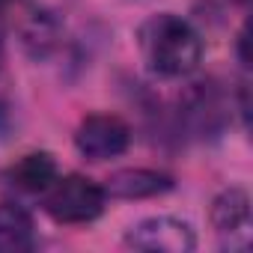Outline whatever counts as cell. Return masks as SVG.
Listing matches in <instances>:
<instances>
[{
  "instance_id": "1",
  "label": "cell",
  "mask_w": 253,
  "mask_h": 253,
  "mask_svg": "<svg viewBox=\"0 0 253 253\" xmlns=\"http://www.w3.org/2000/svg\"><path fill=\"white\" fill-rule=\"evenodd\" d=\"M137 48L146 69L158 78H188L203 60L200 33L173 12L146 18L137 30Z\"/></svg>"
},
{
  "instance_id": "2",
  "label": "cell",
  "mask_w": 253,
  "mask_h": 253,
  "mask_svg": "<svg viewBox=\"0 0 253 253\" xmlns=\"http://www.w3.org/2000/svg\"><path fill=\"white\" fill-rule=\"evenodd\" d=\"M104 188L78 173L54 179L45 188V211L57 223H89L104 211Z\"/></svg>"
},
{
  "instance_id": "3",
  "label": "cell",
  "mask_w": 253,
  "mask_h": 253,
  "mask_svg": "<svg viewBox=\"0 0 253 253\" xmlns=\"http://www.w3.org/2000/svg\"><path fill=\"white\" fill-rule=\"evenodd\" d=\"M211 226L223 250H247L253 238L250 197L244 188H226L211 203Z\"/></svg>"
},
{
  "instance_id": "4",
  "label": "cell",
  "mask_w": 253,
  "mask_h": 253,
  "mask_svg": "<svg viewBox=\"0 0 253 253\" xmlns=\"http://www.w3.org/2000/svg\"><path fill=\"white\" fill-rule=\"evenodd\" d=\"M128 143H131V128L119 116H110V113L86 116L75 131V146L89 161L116 158L128 149Z\"/></svg>"
},
{
  "instance_id": "5",
  "label": "cell",
  "mask_w": 253,
  "mask_h": 253,
  "mask_svg": "<svg viewBox=\"0 0 253 253\" xmlns=\"http://www.w3.org/2000/svg\"><path fill=\"white\" fill-rule=\"evenodd\" d=\"M125 244L134 250H158V253H188L197 247V235L191 229L188 220L179 217H146L137 226L128 229L125 235Z\"/></svg>"
},
{
  "instance_id": "6",
  "label": "cell",
  "mask_w": 253,
  "mask_h": 253,
  "mask_svg": "<svg viewBox=\"0 0 253 253\" xmlns=\"http://www.w3.org/2000/svg\"><path fill=\"white\" fill-rule=\"evenodd\" d=\"M223 98H220V89L214 84H197L185 104H182V122L188 125V131L194 137H209V134H217L223 128Z\"/></svg>"
},
{
  "instance_id": "7",
  "label": "cell",
  "mask_w": 253,
  "mask_h": 253,
  "mask_svg": "<svg viewBox=\"0 0 253 253\" xmlns=\"http://www.w3.org/2000/svg\"><path fill=\"white\" fill-rule=\"evenodd\" d=\"M170 188H173V179L167 173L134 167V170H119V173H113L107 179V185H104V194L107 197H116V200H146V197L167 194Z\"/></svg>"
},
{
  "instance_id": "8",
  "label": "cell",
  "mask_w": 253,
  "mask_h": 253,
  "mask_svg": "<svg viewBox=\"0 0 253 253\" xmlns=\"http://www.w3.org/2000/svg\"><path fill=\"white\" fill-rule=\"evenodd\" d=\"M36 244V226L18 203H0V253H24Z\"/></svg>"
},
{
  "instance_id": "9",
  "label": "cell",
  "mask_w": 253,
  "mask_h": 253,
  "mask_svg": "<svg viewBox=\"0 0 253 253\" xmlns=\"http://www.w3.org/2000/svg\"><path fill=\"white\" fill-rule=\"evenodd\" d=\"M54 179H57V161L48 152H30L9 167V182L30 194H42Z\"/></svg>"
},
{
  "instance_id": "10",
  "label": "cell",
  "mask_w": 253,
  "mask_h": 253,
  "mask_svg": "<svg viewBox=\"0 0 253 253\" xmlns=\"http://www.w3.org/2000/svg\"><path fill=\"white\" fill-rule=\"evenodd\" d=\"M21 36H24V45H27L30 54L45 57L60 39V24H57V18L51 12H30Z\"/></svg>"
},
{
  "instance_id": "11",
  "label": "cell",
  "mask_w": 253,
  "mask_h": 253,
  "mask_svg": "<svg viewBox=\"0 0 253 253\" xmlns=\"http://www.w3.org/2000/svg\"><path fill=\"white\" fill-rule=\"evenodd\" d=\"M0 63H3V27H0Z\"/></svg>"
},
{
  "instance_id": "12",
  "label": "cell",
  "mask_w": 253,
  "mask_h": 253,
  "mask_svg": "<svg viewBox=\"0 0 253 253\" xmlns=\"http://www.w3.org/2000/svg\"><path fill=\"white\" fill-rule=\"evenodd\" d=\"M6 3H15V0H0V6H6Z\"/></svg>"
},
{
  "instance_id": "13",
  "label": "cell",
  "mask_w": 253,
  "mask_h": 253,
  "mask_svg": "<svg viewBox=\"0 0 253 253\" xmlns=\"http://www.w3.org/2000/svg\"><path fill=\"white\" fill-rule=\"evenodd\" d=\"M241 3H244V0H241Z\"/></svg>"
}]
</instances>
